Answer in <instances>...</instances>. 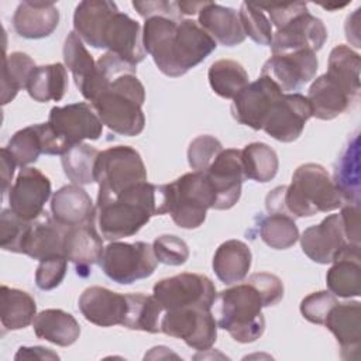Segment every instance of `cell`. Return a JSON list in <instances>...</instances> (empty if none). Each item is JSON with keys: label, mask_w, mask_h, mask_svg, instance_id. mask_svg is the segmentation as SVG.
<instances>
[{"label": "cell", "mask_w": 361, "mask_h": 361, "mask_svg": "<svg viewBox=\"0 0 361 361\" xmlns=\"http://www.w3.org/2000/svg\"><path fill=\"white\" fill-rule=\"evenodd\" d=\"M142 45L157 68L171 78L185 75L216 49V41L197 21L164 16L145 18Z\"/></svg>", "instance_id": "1"}, {"label": "cell", "mask_w": 361, "mask_h": 361, "mask_svg": "<svg viewBox=\"0 0 361 361\" xmlns=\"http://www.w3.org/2000/svg\"><path fill=\"white\" fill-rule=\"evenodd\" d=\"M159 214H166L164 185L141 182L117 196H97V223L109 241L134 235L152 216Z\"/></svg>", "instance_id": "2"}, {"label": "cell", "mask_w": 361, "mask_h": 361, "mask_svg": "<svg viewBox=\"0 0 361 361\" xmlns=\"http://www.w3.org/2000/svg\"><path fill=\"white\" fill-rule=\"evenodd\" d=\"M344 203L329 172L319 164L298 166L288 186H278L265 199L269 213H282L290 217H310L327 213Z\"/></svg>", "instance_id": "3"}, {"label": "cell", "mask_w": 361, "mask_h": 361, "mask_svg": "<svg viewBox=\"0 0 361 361\" xmlns=\"http://www.w3.org/2000/svg\"><path fill=\"white\" fill-rule=\"evenodd\" d=\"M144 102L145 89L137 75L123 73L113 79L90 104L103 126L120 135L134 137L145 127Z\"/></svg>", "instance_id": "4"}, {"label": "cell", "mask_w": 361, "mask_h": 361, "mask_svg": "<svg viewBox=\"0 0 361 361\" xmlns=\"http://www.w3.org/2000/svg\"><path fill=\"white\" fill-rule=\"evenodd\" d=\"M217 326L226 330L238 343H252L265 330L262 314L264 302L258 290L250 283H237L221 290L214 303Z\"/></svg>", "instance_id": "5"}, {"label": "cell", "mask_w": 361, "mask_h": 361, "mask_svg": "<svg viewBox=\"0 0 361 361\" xmlns=\"http://www.w3.org/2000/svg\"><path fill=\"white\" fill-rule=\"evenodd\" d=\"M165 207L173 223L180 228H197L213 209L214 195L203 171L188 172L164 185Z\"/></svg>", "instance_id": "6"}, {"label": "cell", "mask_w": 361, "mask_h": 361, "mask_svg": "<svg viewBox=\"0 0 361 361\" xmlns=\"http://www.w3.org/2000/svg\"><path fill=\"white\" fill-rule=\"evenodd\" d=\"M94 182L99 183L97 196H117L123 190L147 182V169L137 149L116 145L99 152L94 164Z\"/></svg>", "instance_id": "7"}, {"label": "cell", "mask_w": 361, "mask_h": 361, "mask_svg": "<svg viewBox=\"0 0 361 361\" xmlns=\"http://www.w3.org/2000/svg\"><path fill=\"white\" fill-rule=\"evenodd\" d=\"M103 272L114 282L130 285L154 274L158 259L152 245L144 241H111L99 262Z\"/></svg>", "instance_id": "8"}, {"label": "cell", "mask_w": 361, "mask_h": 361, "mask_svg": "<svg viewBox=\"0 0 361 361\" xmlns=\"http://www.w3.org/2000/svg\"><path fill=\"white\" fill-rule=\"evenodd\" d=\"M152 295L159 302L164 312L185 307L212 309L217 296L216 286L209 276L190 272L161 279L154 285Z\"/></svg>", "instance_id": "9"}, {"label": "cell", "mask_w": 361, "mask_h": 361, "mask_svg": "<svg viewBox=\"0 0 361 361\" xmlns=\"http://www.w3.org/2000/svg\"><path fill=\"white\" fill-rule=\"evenodd\" d=\"M161 331L183 340L195 350L204 351L216 343L217 322L209 307L165 310L161 317Z\"/></svg>", "instance_id": "10"}, {"label": "cell", "mask_w": 361, "mask_h": 361, "mask_svg": "<svg viewBox=\"0 0 361 361\" xmlns=\"http://www.w3.org/2000/svg\"><path fill=\"white\" fill-rule=\"evenodd\" d=\"M214 195L213 209H231L241 196V185L245 179L241 162V151L223 149L212 165L203 171Z\"/></svg>", "instance_id": "11"}, {"label": "cell", "mask_w": 361, "mask_h": 361, "mask_svg": "<svg viewBox=\"0 0 361 361\" xmlns=\"http://www.w3.org/2000/svg\"><path fill=\"white\" fill-rule=\"evenodd\" d=\"M310 117L309 100L300 93H286L271 107L262 130L281 142H292L299 138Z\"/></svg>", "instance_id": "12"}, {"label": "cell", "mask_w": 361, "mask_h": 361, "mask_svg": "<svg viewBox=\"0 0 361 361\" xmlns=\"http://www.w3.org/2000/svg\"><path fill=\"white\" fill-rule=\"evenodd\" d=\"M6 148L16 164L25 168L35 162L41 154L63 155L71 147L54 131L49 123H41L14 133Z\"/></svg>", "instance_id": "13"}, {"label": "cell", "mask_w": 361, "mask_h": 361, "mask_svg": "<svg viewBox=\"0 0 361 361\" xmlns=\"http://www.w3.org/2000/svg\"><path fill=\"white\" fill-rule=\"evenodd\" d=\"M48 123L69 147L85 140H97L103 131L99 116L90 104L83 102L52 107Z\"/></svg>", "instance_id": "14"}, {"label": "cell", "mask_w": 361, "mask_h": 361, "mask_svg": "<svg viewBox=\"0 0 361 361\" xmlns=\"http://www.w3.org/2000/svg\"><path fill=\"white\" fill-rule=\"evenodd\" d=\"M282 94V90L274 80L261 75L233 99V117L240 124L248 126L252 130H262L265 117Z\"/></svg>", "instance_id": "15"}, {"label": "cell", "mask_w": 361, "mask_h": 361, "mask_svg": "<svg viewBox=\"0 0 361 361\" xmlns=\"http://www.w3.org/2000/svg\"><path fill=\"white\" fill-rule=\"evenodd\" d=\"M51 196V180L39 169L21 168L8 190L10 209L24 220H35L44 213Z\"/></svg>", "instance_id": "16"}, {"label": "cell", "mask_w": 361, "mask_h": 361, "mask_svg": "<svg viewBox=\"0 0 361 361\" xmlns=\"http://www.w3.org/2000/svg\"><path fill=\"white\" fill-rule=\"evenodd\" d=\"M327 39V30L323 21L307 11L293 17L289 23L274 32L271 51L272 55L296 51H319Z\"/></svg>", "instance_id": "17"}, {"label": "cell", "mask_w": 361, "mask_h": 361, "mask_svg": "<svg viewBox=\"0 0 361 361\" xmlns=\"http://www.w3.org/2000/svg\"><path fill=\"white\" fill-rule=\"evenodd\" d=\"M317 65L316 52L309 49L276 54L264 63L261 75L274 80L282 92H293L316 76Z\"/></svg>", "instance_id": "18"}, {"label": "cell", "mask_w": 361, "mask_h": 361, "mask_svg": "<svg viewBox=\"0 0 361 361\" xmlns=\"http://www.w3.org/2000/svg\"><path fill=\"white\" fill-rule=\"evenodd\" d=\"M299 238L302 251L317 264H330L347 244H351L345 237L340 214L324 217L317 226L306 228Z\"/></svg>", "instance_id": "19"}, {"label": "cell", "mask_w": 361, "mask_h": 361, "mask_svg": "<svg viewBox=\"0 0 361 361\" xmlns=\"http://www.w3.org/2000/svg\"><path fill=\"white\" fill-rule=\"evenodd\" d=\"M102 42L103 48L134 66L145 58L141 25L126 13L116 11L111 16L104 27Z\"/></svg>", "instance_id": "20"}, {"label": "cell", "mask_w": 361, "mask_h": 361, "mask_svg": "<svg viewBox=\"0 0 361 361\" xmlns=\"http://www.w3.org/2000/svg\"><path fill=\"white\" fill-rule=\"evenodd\" d=\"M79 310L83 317L100 327L123 326L127 314V295L102 286H90L79 298Z\"/></svg>", "instance_id": "21"}, {"label": "cell", "mask_w": 361, "mask_h": 361, "mask_svg": "<svg viewBox=\"0 0 361 361\" xmlns=\"http://www.w3.org/2000/svg\"><path fill=\"white\" fill-rule=\"evenodd\" d=\"M324 326L336 337L343 360H358L361 350V305L357 300L336 303Z\"/></svg>", "instance_id": "22"}, {"label": "cell", "mask_w": 361, "mask_h": 361, "mask_svg": "<svg viewBox=\"0 0 361 361\" xmlns=\"http://www.w3.org/2000/svg\"><path fill=\"white\" fill-rule=\"evenodd\" d=\"M103 251V240L94 227V221L68 227L63 240V255L75 265L79 276L90 275L92 267L100 262Z\"/></svg>", "instance_id": "23"}, {"label": "cell", "mask_w": 361, "mask_h": 361, "mask_svg": "<svg viewBox=\"0 0 361 361\" xmlns=\"http://www.w3.org/2000/svg\"><path fill=\"white\" fill-rule=\"evenodd\" d=\"M66 230L68 227L62 226L51 214L44 212L35 220H31V226L23 245V254L38 261L63 255Z\"/></svg>", "instance_id": "24"}, {"label": "cell", "mask_w": 361, "mask_h": 361, "mask_svg": "<svg viewBox=\"0 0 361 361\" xmlns=\"http://www.w3.org/2000/svg\"><path fill=\"white\" fill-rule=\"evenodd\" d=\"M326 283L329 292L338 298L361 295V255L360 244H347L331 261Z\"/></svg>", "instance_id": "25"}, {"label": "cell", "mask_w": 361, "mask_h": 361, "mask_svg": "<svg viewBox=\"0 0 361 361\" xmlns=\"http://www.w3.org/2000/svg\"><path fill=\"white\" fill-rule=\"evenodd\" d=\"M52 217L65 227H75L92 223L96 219V209L92 197L80 185H65L51 199Z\"/></svg>", "instance_id": "26"}, {"label": "cell", "mask_w": 361, "mask_h": 361, "mask_svg": "<svg viewBox=\"0 0 361 361\" xmlns=\"http://www.w3.org/2000/svg\"><path fill=\"white\" fill-rule=\"evenodd\" d=\"M59 23V11L54 3L23 1L14 11V31L28 39L51 35Z\"/></svg>", "instance_id": "27"}, {"label": "cell", "mask_w": 361, "mask_h": 361, "mask_svg": "<svg viewBox=\"0 0 361 361\" xmlns=\"http://www.w3.org/2000/svg\"><path fill=\"white\" fill-rule=\"evenodd\" d=\"M118 11L116 3L106 0L80 1L73 13V30L87 45L103 49V31L111 16Z\"/></svg>", "instance_id": "28"}, {"label": "cell", "mask_w": 361, "mask_h": 361, "mask_svg": "<svg viewBox=\"0 0 361 361\" xmlns=\"http://www.w3.org/2000/svg\"><path fill=\"white\" fill-rule=\"evenodd\" d=\"M197 23L216 42L224 47H234L245 39L238 13L231 7L207 1L199 11Z\"/></svg>", "instance_id": "29"}, {"label": "cell", "mask_w": 361, "mask_h": 361, "mask_svg": "<svg viewBox=\"0 0 361 361\" xmlns=\"http://www.w3.org/2000/svg\"><path fill=\"white\" fill-rule=\"evenodd\" d=\"M312 117L319 120H333L348 110L355 100L338 83H336L326 73L316 78L309 87L307 97Z\"/></svg>", "instance_id": "30"}, {"label": "cell", "mask_w": 361, "mask_h": 361, "mask_svg": "<svg viewBox=\"0 0 361 361\" xmlns=\"http://www.w3.org/2000/svg\"><path fill=\"white\" fill-rule=\"evenodd\" d=\"M250 247L240 240H227L219 245L213 257V271L226 285L241 282L251 268Z\"/></svg>", "instance_id": "31"}, {"label": "cell", "mask_w": 361, "mask_h": 361, "mask_svg": "<svg viewBox=\"0 0 361 361\" xmlns=\"http://www.w3.org/2000/svg\"><path fill=\"white\" fill-rule=\"evenodd\" d=\"M32 329L38 338L59 347L72 345L80 336V326L76 319L62 309L39 312L32 320Z\"/></svg>", "instance_id": "32"}, {"label": "cell", "mask_w": 361, "mask_h": 361, "mask_svg": "<svg viewBox=\"0 0 361 361\" xmlns=\"http://www.w3.org/2000/svg\"><path fill=\"white\" fill-rule=\"evenodd\" d=\"M348 204L360 206V137L354 134L341 152L331 179Z\"/></svg>", "instance_id": "33"}, {"label": "cell", "mask_w": 361, "mask_h": 361, "mask_svg": "<svg viewBox=\"0 0 361 361\" xmlns=\"http://www.w3.org/2000/svg\"><path fill=\"white\" fill-rule=\"evenodd\" d=\"M25 89L30 97L35 102H59L68 89L66 68L59 62L37 66L31 73Z\"/></svg>", "instance_id": "34"}, {"label": "cell", "mask_w": 361, "mask_h": 361, "mask_svg": "<svg viewBox=\"0 0 361 361\" xmlns=\"http://www.w3.org/2000/svg\"><path fill=\"white\" fill-rule=\"evenodd\" d=\"M1 324L7 330H20L30 326L37 316V305L34 298L16 288L1 286Z\"/></svg>", "instance_id": "35"}, {"label": "cell", "mask_w": 361, "mask_h": 361, "mask_svg": "<svg viewBox=\"0 0 361 361\" xmlns=\"http://www.w3.org/2000/svg\"><path fill=\"white\" fill-rule=\"evenodd\" d=\"M360 55L347 45H337L330 52L326 75L357 99L360 93Z\"/></svg>", "instance_id": "36"}, {"label": "cell", "mask_w": 361, "mask_h": 361, "mask_svg": "<svg viewBox=\"0 0 361 361\" xmlns=\"http://www.w3.org/2000/svg\"><path fill=\"white\" fill-rule=\"evenodd\" d=\"M162 313L164 309L154 295L127 293V314L123 326L130 330L159 333Z\"/></svg>", "instance_id": "37"}, {"label": "cell", "mask_w": 361, "mask_h": 361, "mask_svg": "<svg viewBox=\"0 0 361 361\" xmlns=\"http://www.w3.org/2000/svg\"><path fill=\"white\" fill-rule=\"evenodd\" d=\"M209 83L216 94L234 99L247 85L248 73L241 63L233 59H219L209 68Z\"/></svg>", "instance_id": "38"}, {"label": "cell", "mask_w": 361, "mask_h": 361, "mask_svg": "<svg viewBox=\"0 0 361 361\" xmlns=\"http://www.w3.org/2000/svg\"><path fill=\"white\" fill-rule=\"evenodd\" d=\"M241 162L245 179L259 183L275 178L279 166L276 152L265 142H251L241 149Z\"/></svg>", "instance_id": "39"}, {"label": "cell", "mask_w": 361, "mask_h": 361, "mask_svg": "<svg viewBox=\"0 0 361 361\" xmlns=\"http://www.w3.org/2000/svg\"><path fill=\"white\" fill-rule=\"evenodd\" d=\"M63 61L73 76L76 87L83 94L94 76L96 61L87 52L83 41L78 37L75 31H71L65 38Z\"/></svg>", "instance_id": "40"}, {"label": "cell", "mask_w": 361, "mask_h": 361, "mask_svg": "<svg viewBox=\"0 0 361 361\" xmlns=\"http://www.w3.org/2000/svg\"><path fill=\"white\" fill-rule=\"evenodd\" d=\"M34 61L24 52H11L3 56L1 69V104L11 102L17 93L27 86L31 73L35 69Z\"/></svg>", "instance_id": "41"}, {"label": "cell", "mask_w": 361, "mask_h": 361, "mask_svg": "<svg viewBox=\"0 0 361 361\" xmlns=\"http://www.w3.org/2000/svg\"><path fill=\"white\" fill-rule=\"evenodd\" d=\"M94 147L79 142L72 145L61 158L65 175L75 185H89L94 182V164L99 157Z\"/></svg>", "instance_id": "42"}, {"label": "cell", "mask_w": 361, "mask_h": 361, "mask_svg": "<svg viewBox=\"0 0 361 361\" xmlns=\"http://www.w3.org/2000/svg\"><path fill=\"white\" fill-rule=\"evenodd\" d=\"M261 240L275 250H286L299 240V230L293 217L282 213H269L259 223Z\"/></svg>", "instance_id": "43"}, {"label": "cell", "mask_w": 361, "mask_h": 361, "mask_svg": "<svg viewBox=\"0 0 361 361\" xmlns=\"http://www.w3.org/2000/svg\"><path fill=\"white\" fill-rule=\"evenodd\" d=\"M238 17L245 37L248 35L254 42L259 45H271L272 42V24L258 7V4L244 1L240 7Z\"/></svg>", "instance_id": "44"}, {"label": "cell", "mask_w": 361, "mask_h": 361, "mask_svg": "<svg viewBox=\"0 0 361 361\" xmlns=\"http://www.w3.org/2000/svg\"><path fill=\"white\" fill-rule=\"evenodd\" d=\"M31 221L21 219L11 209H4L0 214V245L6 251L23 254V245Z\"/></svg>", "instance_id": "45"}, {"label": "cell", "mask_w": 361, "mask_h": 361, "mask_svg": "<svg viewBox=\"0 0 361 361\" xmlns=\"http://www.w3.org/2000/svg\"><path fill=\"white\" fill-rule=\"evenodd\" d=\"M223 151L221 142L213 135L196 137L188 148V162L193 171H206Z\"/></svg>", "instance_id": "46"}, {"label": "cell", "mask_w": 361, "mask_h": 361, "mask_svg": "<svg viewBox=\"0 0 361 361\" xmlns=\"http://www.w3.org/2000/svg\"><path fill=\"white\" fill-rule=\"evenodd\" d=\"M152 250L158 262L165 265L178 267L185 264L189 258L188 244L173 234H162L157 237L152 243Z\"/></svg>", "instance_id": "47"}, {"label": "cell", "mask_w": 361, "mask_h": 361, "mask_svg": "<svg viewBox=\"0 0 361 361\" xmlns=\"http://www.w3.org/2000/svg\"><path fill=\"white\" fill-rule=\"evenodd\" d=\"M337 303L336 296L327 290H319L307 295L300 302V313L302 316L316 324H324V320L331 310V307Z\"/></svg>", "instance_id": "48"}, {"label": "cell", "mask_w": 361, "mask_h": 361, "mask_svg": "<svg viewBox=\"0 0 361 361\" xmlns=\"http://www.w3.org/2000/svg\"><path fill=\"white\" fill-rule=\"evenodd\" d=\"M68 267V258L65 255H56L39 261L35 271V283L42 290H51L61 285L65 278Z\"/></svg>", "instance_id": "49"}, {"label": "cell", "mask_w": 361, "mask_h": 361, "mask_svg": "<svg viewBox=\"0 0 361 361\" xmlns=\"http://www.w3.org/2000/svg\"><path fill=\"white\" fill-rule=\"evenodd\" d=\"M261 295L264 306H274L283 298V283L282 281L268 272H257L252 274L248 281Z\"/></svg>", "instance_id": "50"}, {"label": "cell", "mask_w": 361, "mask_h": 361, "mask_svg": "<svg viewBox=\"0 0 361 361\" xmlns=\"http://www.w3.org/2000/svg\"><path fill=\"white\" fill-rule=\"evenodd\" d=\"M261 10H267L269 14V21L278 28L289 23L293 17L307 11V4L302 1L290 3V4H258Z\"/></svg>", "instance_id": "51"}, {"label": "cell", "mask_w": 361, "mask_h": 361, "mask_svg": "<svg viewBox=\"0 0 361 361\" xmlns=\"http://www.w3.org/2000/svg\"><path fill=\"white\" fill-rule=\"evenodd\" d=\"M134 8L137 10V13L144 17H154V16H164V17H169V18H175V20H182L180 18V13L178 10L176 1H133Z\"/></svg>", "instance_id": "52"}, {"label": "cell", "mask_w": 361, "mask_h": 361, "mask_svg": "<svg viewBox=\"0 0 361 361\" xmlns=\"http://www.w3.org/2000/svg\"><path fill=\"white\" fill-rule=\"evenodd\" d=\"M345 237L351 244H360V206L347 204L340 212Z\"/></svg>", "instance_id": "53"}, {"label": "cell", "mask_w": 361, "mask_h": 361, "mask_svg": "<svg viewBox=\"0 0 361 361\" xmlns=\"http://www.w3.org/2000/svg\"><path fill=\"white\" fill-rule=\"evenodd\" d=\"M14 360H59V355L49 348L34 345V347H20Z\"/></svg>", "instance_id": "54"}, {"label": "cell", "mask_w": 361, "mask_h": 361, "mask_svg": "<svg viewBox=\"0 0 361 361\" xmlns=\"http://www.w3.org/2000/svg\"><path fill=\"white\" fill-rule=\"evenodd\" d=\"M0 158H1V182H3L1 190H3V195H4V193H7V189L11 185V179H13V175H14V168H16L17 164L13 159V157L10 155V152L7 151L6 147L0 149Z\"/></svg>", "instance_id": "55"}, {"label": "cell", "mask_w": 361, "mask_h": 361, "mask_svg": "<svg viewBox=\"0 0 361 361\" xmlns=\"http://www.w3.org/2000/svg\"><path fill=\"white\" fill-rule=\"evenodd\" d=\"M206 4H207V1H176L179 13L186 14V16H193V14L199 13Z\"/></svg>", "instance_id": "56"}]
</instances>
